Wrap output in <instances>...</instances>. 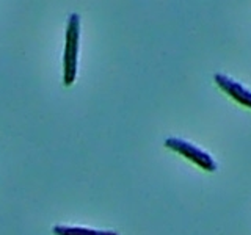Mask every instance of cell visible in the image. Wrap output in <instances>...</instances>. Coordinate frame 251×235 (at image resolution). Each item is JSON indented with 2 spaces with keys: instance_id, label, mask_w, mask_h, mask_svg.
<instances>
[{
  "instance_id": "4",
  "label": "cell",
  "mask_w": 251,
  "mask_h": 235,
  "mask_svg": "<svg viewBox=\"0 0 251 235\" xmlns=\"http://www.w3.org/2000/svg\"><path fill=\"white\" fill-rule=\"evenodd\" d=\"M53 235H118L115 231H99L82 226H53Z\"/></svg>"
},
{
  "instance_id": "3",
  "label": "cell",
  "mask_w": 251,
  "mask_h": 235,
  "mask_svg": "<svg viewBox=\"0 0 251 235\" xmlns=\"http://www.w3.org/2000/svg\"><path fill=\"white\" fill-rule=\"evenodd\" d=\"M214 80L218 88L223 93H226L232 100H235L242 107L251 110V90L250 88H247L245 85L240 83L239 80H235V78L226 74H222V72L215 74Z\"/></svg>"
},
{
  "instance_id": "1",
  "label": "cell",
  "mask_w": 251,
  "mask_h": 235,
  "mask_svg": "<svg viewBox=\"0 0 251 235\" xmlns=\"http://www.w3.org/2000/svg\"><path fill=\"white\" fill-rule=\"evenodd\" d=\"M78 41H80V16L73 13L66 24L65 55H63V83L71 86L75 82L77 61H78Z\"/></svg>"
},
{
  "instance_id": "2",
  "label": "cell",
  "mask_w": 251,
  "mask_h": 235,
  "mask_svg": "<svg viewBox=\"0 0 251 235\" xmlns=\"http://www.w3.org/2000/svg\"><path fill=\"white\" fill-rule=\"evenodd\" d=\"M165 146L171 149L173 152L182 155L184 159L190 160L192 163L196 164V166H200L201 169L207 171V172H215L218 168L215 159L207 151H204V149L198 147L196 144L190 143V141H187L184 138L170 137L165 140Z\"/></svg>"
}]
</instances>
